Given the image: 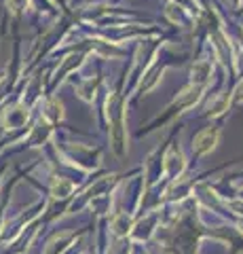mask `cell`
<instances>
[{
	"label": "cell",
	"instance_id": "cell-2",
	"mask_svg": "<svg viewBox=\"0 0 243 254\" xmlns=\"http://www.w3.org/2000/svg\"><path fill=\"white\" fill-rule=\"evenodd\" d=\"M237 100H243V83L239 85V89H237V95H235Z\"/></svg>",
	"mask_w": 243,
	"mask_h": 254
},
{
	"label": "cell",
	"instance_id": "cell-1",
	"mask_svg": "<svg viewBox=\"0 0 243 254\" xmlns=\"http://www.w3.org/2000/svg\"><path fill=\"white\" fill-rule=\"evenodd\" d=\"M216 138H218V131L214 129H205V131H201L199 136H197V140H194V144H197V148L201 150V153H205V150H209L211 146H214V142H216Z\"/></svg>",
	"mask_w": 243,
	"mask_h": 254
}]
</instances>
